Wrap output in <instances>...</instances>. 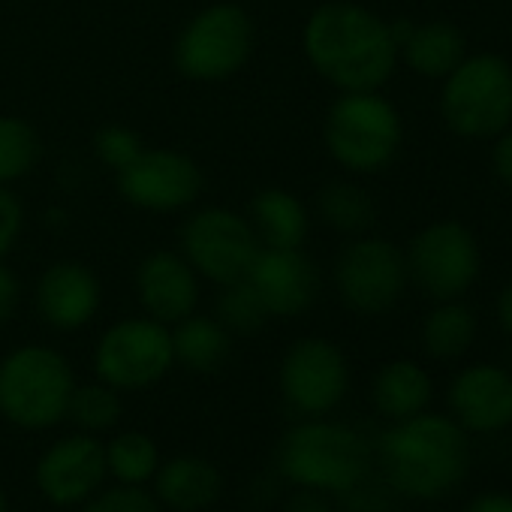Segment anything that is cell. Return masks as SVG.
Returning <instances> with one entry per match:
<instances>
[{
    "label": "cell",
    "instance_id": "obj_1",
    "mask_svg": "<svg viewBox=\"0 0 512 512\" xmlns=\"http://www.w3.org/2000/svg\"><path fill=\"white\" fill-rule=\"evenodd\" d=\"M311 67L344 91H380L398 64L389 22L347 0H329L305 22L302 34Z\"/></svg>",
    "mask_w": 512,
    "mask_h": 512
},
{
    "label": "cell",
    "instance_id": "obj_2",
    "mask_svg": "<svg viewBox=\"0 0 512 512\" xmlns=\"http://www.w3.org/2000/svg\"><path fill=\"white\" fill-rule=\"evenodd\" d=\"M383 479L404 497L437 500L458 488L470 470L467 431L440 413H416L383 431L380 446Z\"/></svg>",
    "mask_w": 512,
    "mask_h": 512
},
{
    "label": "cell",
    "instance_id": "obj_3",
    "mask_svg": "<svg viewBox=\"0 0 512 512\" xmlns=\"http://www.w3.org/2000/svg\"><path fill=\"white\" fill-rule=\"evenodd\" d=\"M275 467L296 488H317L335 497L371 470V446L356 428L317 416L281 437Z\"/></svg>",
    "mask_w": 512,
    "mask_h": 512
},
{
    "label": "cell",
    "instance_id": "obj_4",
    "mask_svg": "<svg viewBox=\"0 0 512 512\" xmlns=\"http://www.w3.org/2000/svg\"><path fill=\"white\" fill-rule=\"evenodd\" d=\"M73 389L76 374L52 347L28 344L0 362V413L25 431H46L67 419Z\"/></svg>",
    "mask_w": 512,
    "mask_h": 512
},
{
    "label": "cell",
    "instance_id": "obj_5",
    "mask_svg": "<svg viewBox=\"0 0 512 512\" xmlns=\"http://www.w3.org/2000/svg\"><path fill=\"white\" fill-rule=\"evenodd\" d=\"M326 148L350 172L386 169L404 139L398 109L380 91H344L326 115Z\"/></svg>",
    "mask_w": 512,
    "mask_h": 512
},
{
    "label": "cell",
    "instance_id": "obj_6",
    "mask_svg": "<svg viewBox=\"0 0 512 512\" xmlns=\"http://www.w3.org/2000/svg\"><path fill=\"white\" fill-rule=\"evenodd\" d=\"M446 127L467 139H494L512 127V67L500 55H470L440 91Z\"/></svg>",
    "mask_w": 512,
    "mask_h": 512
},
{
    "label": "cell",
    "instance_id": "obj_7",
    "mask_svg": "<svg viewBox=\"0 0 512 512\" xmlns=\"http://www.w3.org/2000/svg\"><path fill=\"white\" fill-rule=\"evenodd\" d=\"M253 55V22L235 4H214L196 13L178 43L175 67L193 82H223Z\"/></svg>",
    "mask_w": 512,
    "mask_h": 512
},
{
    "label": "cell",
    "instance_id": "obj_8",
    "mask_svg": "<svg viewBox=\"0 0 512 512\" xmlns=\"http://www.w3.org/2000/svg\"><path fill=\"white\" fill-rule=\"evenodd\" d=\"M407 278L434 302L461 299L479 278L482 256L476 235L458 220H437L419 229L404 253Z\"/></svg>",
    "mask_w": 512,
    "mask_h": 512
},
{
    "label": "cell",
    "instance_id": "obj_9",
    "mask_svg": "<svg viewBox=\"0 0 512 512\" xmlns=\"http://www.w3.org/2000/svg\"><path fill=\"white\" fill-rule=\"evenodd\" d=\"M260 247L250 220L232 208H199L181 226V256L217 287L247 278Z\"/></svg>",
    "mask_w": 512,
    "mask_h": 512
},
{
    "label": "cell",
    "instance_id": "obj_10",
    "mask_svg": "<svg viewBox=\"0 0 512 512\" xmlns=\"http://www.w3.org/2000/svg\"><path fill=\"white\" fill-rule=\"evenodd\" d=\"M175 365L169 326L151 317H130L106 329L94 350V371L118 392H139L160 383Z\"/></svg>",
    "mask_w": 512,
    "mask_h": 512
},
{
    "label": "cell",
    "instance_id": "obj_11",
    "mask_svg": "<svg viewBox=\"0 0 512 512\" xmlns=\"http://www.w3.org/2000/svg\"><path fill=\"white\" fill-rule=\"evenodd\" d=\"M407 281L404 253L386 238L362 235L341 250L335 263L338 296L362 317H380L392 311L404 296Z\"/></svg>",
    "mask_w": 512,
    "mask_h": 512
},
{
    "label": "cell",
    "instance_id": "obj_12",
    "mask_svg": "<svg viewBox=\"0 0 512 512\" xmlns=\"http://www.w3.org/2000/svg\"><path fill=\"white\" fill-rule=\"evenodd\" d=\"M350 389V365L338 344L326 338L296 341L281 362V395L305 419L332 413Z\"/></svg>",
    "mask_w": 512,
    "mask_h": 512
},
{
    "label": "cell",
    "instance_id": "obj_13",
    "mask_svg": "<svg viewBox=\"0 0 512 512\" xmlns=\"http://www.w3.org/2000/svg\"><path fill=\"white\" fill-rule=\"evenodd\" d=\"M118 175V193L145 211H178L202 193L199 166L172 148H145Z\"/></svg>",
    "mask_w": 512,
    "mask_h": 512
},
{
    "label": "cell",
    "instance_id": "obj_14",
    "mask_svg": "<svg viewBox=\"0 0 512 512\" xmlns=\"http://www.w3.org/2000/svg\"><path fill=\"white\" fill-rule=\"evenodd\" d=\"M106 476V443L85 431L55 440L37 461V488L55 506H82Z\"/></svg>",
    "mask_w": 512,
    "mask_h": 512
},
{
    "label": "cell",
    "instance_id": "obj_15",
    "mask_svg": "<svg viewBox=\"0 0 512 512\" xmlns=\"http://www.w3.org/2000/svg\"><path fill=\"white\" fill-rule=\"evenodd\" d=\"M247 281L269 317H299L320 293V272L302 247H260Z\"/></svg>",
    "mask_w": 512,
    "mask_h": 512
},
{
    "label": "cell",
    "instance_id": "obj_16",
    "mask_svg": "<svg viewBox=\"0 0 512 512\" xmlns=\"http://www.w3.org/2000/svg\"><path fill=\"white\" fill-rule=\"evenodd\" d=\"M452 419L470 434H494L512 425V374L497 365H470L449 386Z\"/></svg>",
    "mask_w": 512,
    "mask_h": 512
},
{
    "label": "cell",
    "instance_id": "obj_17",
    "mask_svg": "<svg viewBox=\"0 0 512 512\" xmlns=\"http://www.w3.org/2000/svg\"><path fill=\"white\" fill-rule=\"evenodd\" d=\"M136 296L145 317L175 326L178 320L196 314L199 305V275L172 250H154L136 269Z\"/></svg>",
    "mask_w": 512,
    "mask_h": 512
},
{
    "label": "cell",
    "instance_id": "obj_18",
    "mask_svg": "<svg viewBox=\"0 0 512 512\" xmlns=\"http://www.w3.org/2000/svg\"><path fill=\"white\" fill-rule=\"evenodd\" d=\"M103 302L97 275L82 263H55L43 272L37 284L40 317L61 332H76L88 326Z\"/></svg>",
    "mask_w": 512,
    "mask_h": 512
},
{
    "label": "cell",
    "instance_id": "obj_19",
    "mask_svg": "<svg viewBox=\"0 0 512 512\" xmlns=\"http://www.w3.org/2000/svg\"><path fill=\"white\" fill-rule=\"evenodd\" d=\"M154 494L160 506L175 512H202L214 506L223 494L220 470L199 455H178L157 467Z\"/></svg>",
    "mask_w": 512,
    "mask_h": 512
},
{
    "label": "cell",
    "instance_id": "obj_20",
    "mask_svg": "<svg viewBox=\"0 0 512 512\" xmlns=\"http://www.w3.org/2000/svg\"><path fill=\"white\" fill-rule=\"evenodd\" d=\"M250 226L263 247H302L311 217L299 196L281 187H266L250 202Z\"/></svg>",
    "mask_w": 512,
    "mask_h": 512
},
{
    "label": "cell",
    "instance_id": "obj_21",
    "mask_svg": "<svg viewBox=\"0 0 512 512\" xmlns=\"http://www.w3.org/2000/svg\"><path fill=\"white\" fill-rule=\"evenodd\" d=\"M398 58H404V64L413 73L443 82L467 58V49H464V37L458 34L455 25L425 22V25L410 28V34L398 46Z\"/></svg>",
    "mask_w": 512,
    "mask_h": 512
},
{
    "label": "cell",
    "instance_id": "obj_22",
    "mask_svg": "<svg viewBox=\"0 0 512 512\" xmlns=\"http://www.w3.org/2000/svg\"><path fill=\"white\" fill-rule=\"evenodd\" d=\"M431 395H434V386H431L428 371L410 359H395L383 365L371 386L374 407L392 422L425 413L431 404Z\"/></svg>",
    "mask_w": 512,
    "mask_h": 512
},
{
    "label": "cell",
    "instance_id": "obj_23",
    "mask_svg": "<svg viewBox=\"0 0 512 512\" xmlns=\"http://www.w3.org/2000/svg\"><path fill=\"white\" fill-rule=\"evenodd\" d=\"M172 353L175 362L193 374H214L229 362L232 335L217 323V317L190 314L172 329Z\"/></svg>",
    "mask_w": 512,
    "mask_h": 512
},
{
    "label": "cell",
    "instance_id": "obj_24",
    "mask_svg": "<svg viewBox=\"0 0 512 512\" xmlns=\"http://www.w3.org/2000/svg\"><path fill=\"white\" fill-rule=\"evenodd\" d=\"M476 338V314L461 302H437V308L422 323V347L431 359L452 362L470 350Z\"/></svg>",
    "mask_w": 512,
    "mask_h": 512
},
{
    "label": "cell",
    "instance_id": "obj_25",
    "mask_svg": "<svg viewBox=\"0 0 512 512\" xmlns=\"http://www.w3.org/2000/svg\"><path fill=\"white\" fill-rule=\"evenodd\" d=\"M317 205H320V217L332 229L347 232V235H362L377 220V205L371 193L353 181H329L320 190Z\"/></svg>",
    "mask_w": 512,
    "mask_h": 512
},
{
    "label": "cell",
    "instance_id": "obj_26",
    "mask_svg": "<svg viewBox=\"0 0 512 512\" xmlns=\"http://www.w3.org/2000/svg\"><path fill=\"white\" fill-rule=\"evenodd\" d=\"M160 467V449L145 431H121L106 443V470L124 485H148Z\"/></svg>",
    "mask_w": 512,
    "mask_h": 512
},
{
    "label": "cell",
    "instance_id": "obj_27",
    "mask_svg": "<svg viewBox=\"0 0 512 512\" xmlns=\"http://www.w3.org/2000/svg\"><path fill=\"white\" fill-rule=\"evenodd\" d=\"M124 404H121V392L103 380L97 383H85L76 386L70 395V407H67V419H73V425L85 434H106L121 422Z\"/></svg>",
    "mask_w": 512,
    "mask_h": 512
},
{
    "label": "cell",
    "instance_id": "obj_28",
    "mask_svg": "<svg viewBox=\"0 0 512 512\" xmlns=\"http://www.w3.org/2000/svg\"><path fill=\"white\" fill-rule=\"evenodd\" d=\"M40 160L37 130L16 115H0V184L25 178Z\"/></svg>",
    "mask_w": 512,
    "mask_h": 512
},
{
    "label": "cell",
    "instance_id": "obj_29",
    "mask_svg": "<svg viewBox=\"0 0 512 512\" xmlns=\"http://www.w3.org/2000/svg\"><path fill=\"white\" fill-rule=\"evenodd\" d=\"M214 317L229 335H256L266 326L269 311H266L263 299L256 296V290L250 287V281L241 278V281H232V284L220 287Z\"/></svg>",
    "mask_w": 512,
    "mask_h": 512
},
{
    "label": "cell",
    "instance_id": "obj_30",
    "mask_svg": "<svg viewBox=\"0 0 512 512\" xmlns=\"http://www.w3.org/2000/svg\"><path fill=\"white\" fill-rule=\"evenodd\" d=\"M82 512H163V506L145 485L118 482L115 488H100L94 497H88Z\"/></svg>",
    "mask_w": 512,
    "mask_h": 512
},
{
    "label": "cell",
    "instance_id": "obj_31",
    "mask_svg": "<svg viewBox=\"0 0 512 512\" xmlns=\"http://www.w3.org/2000/svg\"><path fill=\"white\" fill-rule=\"evenodd\" d=\"M395 488L386 479H374L371 470L353 482L350 488L338 491V512H392L395 509Z\"/></svg>",
    "mask_w": 512,
    "mask_h": 512
},
{
    "label": "cell",
    "instance_id": "obj_32",
    "mask_svg": "<svg viewBox=\"0 0 512 512\" xmlns=\"http://www.w3.org/2000/svg\"><path fill=\"white\" fill-rule=\"evenodd\" d=\"M94 151H97V157H100L109 169L121 172V169H127V166L145 151V145H142V139H139L130 127L109 124V127H103V130L94 136Z\"/></svg>",
    "mask_w": 512,
    "mask_h": 512
},
{
    "label": "cell",
    "instance_id": "obj_33",
    "mask_svg": "<svg viewBox=\"0 0 512 512\" xmlns=\"http://www.w3.org/2000/svg\"><path fill=\"white\" fill-rule=\"evenodd\" d=\"M22 223H25L22 202L16 199V193L7 184H0V260L13 250V244L22 232Z\"/></svg>",
    "mask_w": 512,
    "mask_h": 512
},
{
    "label": "cell",
    "instance_id": "obj_34",
    "mask_svg": "<svg viewBox=\"0 0 512 512\" xmlns=\"http://www.w3.org/2000/svg\"><path fill=\"white\" fill-rule=\"evenodd\" d=\"M284 512H335L332 494L317 491V488H296L284 500Z\"/></svg>",
    "mask_w": 512,
    "mask_h": 512
},
{
    "label": "cell",
    "instance_id": "obj_35",
    "mask_svg": "<svg viewBox=\"0 0 512 512\" xmlns=\"http://www.w3.org/2000/svg\"><path fill=\"white\" fill-rule=\"evenodd\" d=\"M19 302H22V287H19V278L13 275V269L4 266L0 260V326L10 323L19 311Z\"/></svg>",
    "mask_w": 512,
    "mask_h": 512
},
{
    "label": "cell",
    "instance_id": "obj_36",
    "mask_svg": "<svg viewBox=\"0 0 512 512\" xmlns=\"http://www.w3.org/2000/svg\"><path fill=\"white\" fill-rule=\"evenodd\" d=\"M491 169L500 178V184H506L512 190V127H506L500 136H494V148H491Z\"/></svg>",
    "mask_w": 512,
    "mask_h": 512
},
{
    "label": "cell",
    "instance_id": "obj_37",
    "mask_svg": "<svg viewBox=\"0 0 512 512\" xmlns=\"http://www.w3.org/2000/svg\"><path fill=\"white\" fill-rule=\"evenodd\" d=\"M464 512H512V494H506V491H482L464 506Z\"/></svg>",
    "mask_w": 512,
    "mask_h": 512
},
{
    "label": "cell",
    "instance_id": "obj_38",
    "mask_svg": "<svg viewBox=\"0 0 512 512\" xmlns=\"http://www.w3.org/2000/svg\"><path fill=\"white\" fill-rule=\"evenodd\" d=\"M497 320H500L503 332L512 335V281L503 287V293H500V299H497Z\"/></svg>",
    "mask_w": 512,
    "mask_h": 512
},
{
    "label": "cell",
    "instance_id": "obj_39",
    "mask_svg": "<svg viewBox=\"0 0 512 512\" xmlns=\"http://www.w3.org/2000/svg\"><path fill=\"white\" fill-rule=\"evenodd\" d=\"M0 512H10V500H7V491L0 485Z\"/></svg>",
    "mask_w": 512,
    "mask_h": 512
}]
</instances>
